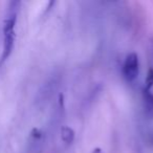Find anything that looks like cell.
<instances>
[{"label": "cell", "instance_id": "obj_2", "mask_svg": "<svg viewBox=\"0 0 153 153\" xmlns=\"http://www.w3.org/2000/svg\"><path fill=\"white\" fill-rule=\"evenodd\" d=\"M138 69H140V63H138L137 55L135 53H129L126 57L123 66V72L125 78L129 82H133L138 76Z\"/></svg>", "mask_w": 153, "mask_h": 153}, {"label": "cell", "instance_id": "obj_6", "mask_svg": "<svg viewBox=\"0 0 153 153\" xmlns=\"http://www.w3.org/2000/svg\"><path fill=\"white\" fill-rule=\"evenodd\" d=\"M30 136H32V138L34 140H36V142H39V140H42L43 132L41 131L40 129H38V128H34V129L30 131Z\"/></svg>", "mask_w": 153, "mask_h": 153}, {"label": "cell", "instance_id": "obj_3", "mask_svg": "<svg viewBox=\"0 0 153 153\" xmlns=\"http://www.w3.org/2000/svg\"><path fill=\"white\" fill-rule=\"evenodd\" d=\"M144 103H145V114L149 119H153V94L150 90H144Z\"/></svg>", "mask_w": 153, "mask_h": 153}, {"label": "cell", "instance_id": "obj_1", "mask_svg": "<svg viewBox=\"0 0 153 153\" xmlns=\"http://www.w3.org/2000/svg\"><path fill=\"white\" fill-rule=\"evenodd\" d=\"M17 14L16 12H11L9 17L4 20L3 23V48H2V55H1V60L0 64H2L4 61L9 59L11 56L12 51L14 49L15 45V25H16V19H17Z\"/></svg>", "mask_w": 153, "mask_h": 153}, {"label": "cell", "instance_id": "obj_4", "mask_svg": "<svg viewBox=\"0 0 153 153\" xmlns=\"http://www.w3.org/2000/svg\"><path fill=\"white\" fill-rule=\"evenodd\" d=\"M74 131L72 128L68 127V126H63L61 128V138L64 143L66 144H71L74 140Z\"/></svg>", "mask_w": 153, "mask_h": 153}, {"label": "cell", "instance_id": "obj_8", "mask_svg": "<svg viewBox=\"0 0 153 153\" xmlns=\"http://www.w3.org/2000/svg\"><path fill=\"white\" fill-rule=\"evenodd\" d=\"M92 153H102V150H101L100 148H96L94 151H92Z\"/></svg>", "mask_w": 153, "mask_h": 153}, {"label": "cell", "instance_id": "obj_5", "mask_svg": "<svg viewBox=\"0 0 153 153\" xmlns=\"http://www.w3.org/2000/svg\"><path fill=\"white\" fill-rule=\"evenodd\" d=\"M151 87H153V68H150L148 70V74L146 76V90H150Z\"/></svg>", "mask_w": 153, "mask_h": 153}, {"label": "cell", "instance_id": "obj_7", "mask_svg": "<svg viewBox=\"0 0 153 153\" xmlns=\"http://www.w3.org/2000/svg\"><path fill=\"white\" fill-rule=\"evenodd\" d=\"M59 104L61 106V108L64 107V94H59Z\"/></svg>", "mask_w": 153, "mask_h": 153}]
</instances>
